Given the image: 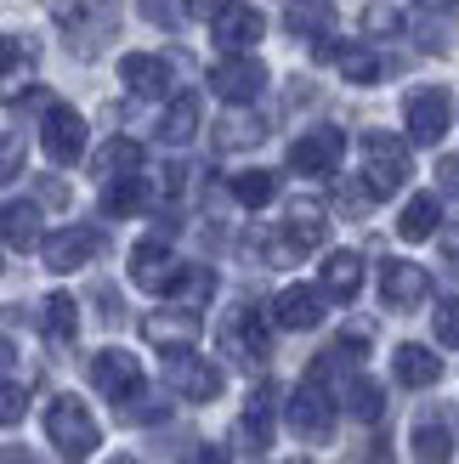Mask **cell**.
<instances>
[{
	"mask_svg": "<svg viewBox=\"0 0 459 464\" xmlns=\"http://www.w3.org/2000/svg\"><path fill=\"white\" fill-rule=\"evenodd\" d=\"M142 17L153 29H176V23H188V0H142Z\"/></svg>",
	"mask_w": 459,
	"mask_h": 464,
	"instance_id": "cell-41",
	"label": "cell"
},
{
	"mask_svg": "<svg viewBox=\"0 0 459 464\" xmlns=\"http://www.w3.org/2000/svg\"><path fill=\"white\" fill-rule=\"evenodd\" d=\"M40 204H0V244H12V249H40Z\"/></svg>",
	"mask_w": 459,
	"mask_h": 464,
	"instance_id": "cell-24",
	"label": "cell"
},
{
	"mask_svg": "<svg viewBox=\"0 0 459 464\" xmlns=\"http://www.w3.org/2000/svg\"><path fill=\"white\" fill-rule=\"evenodd\" d=\"M165 385L176 391L181 402H216L221 385H227V374H221L210 357H199L193 345H188V352H165Z\"/></svg>",
	"mask_w": 459,
	"mask_h": 464,
	"instance_id": "cell-7",
	"label": "cell"
},
{
	"mask_svg": "<svg viewBox=\"0 0 459 464\" xmlns=\"http://www.w3.org/2000/svg\"><path fill=\"white\" fill-rule=\"evenodd\" d=\"M199 334H204L199 306H165V312H148L142 317V340L159 345V352H188Z\"/></svg>",
	"mask_w": 459,
	"mask_h": 464,
	"instance_id": "cell-17",
	"label": "cell"
},
{
	"mask_svg": "<svg viewBox=\"0 0 459 464\" xmlns=\"http://www.w3.org/2000/svg\"><path fill=\"white\" fill-rule=\"evenodd\" d=\"M40 148L52 165H80L85 159V120L68 102H45V120H40Z\"/></svg>",
	"mask_w": 459,
	"mask_h": 464,
	"instance_id": "cell-11",
	"label": "cell"
},
{
	"mask_svg": "<svg viewBox=\"0 0 459 464\" xmlns=\"http://www.w3.org/2000/svg\"><path fill=\"white\" fill-rule=\"evenodd\" d=\"M415 12H437V17H454L459 0H415Z\"/></svg>",
	"mask_w": 459,
	"mask_h": 464,
	"instance_id": "cell-44",
	"label": "cell"
},
{
	"mask_svg": "<svg viewBox=\"0 0 459 464\" xmlns=\"http://www.w3.org/2000/svg\"><path fill=\"white\" fill-rule=\"evenodd\" d=\"M347 413H352V420H363V425H375L380 420V413H386V391L375 385V380H347Z\"/></svg>",
	"mask_w": 459,
	"mask_h": 464,
	"instance_id": "cell-35",
	"label": "cell"
},
{
	"mask_svg": "<svg viewBox=\"0 0 459 464\" xmlns=\"http://www.w3.org/2000/svg\"><path fill=\"white\" fill-rule=\"evenodd\" d=\"M34 68V40L23 34H0V97H17L23 80Z\"/></svg>",
	"mask_w": 459,
	"mask_h": 464,
	"instance_id": "cell-25",
	"label": "cell"
},
{
	"mask_svg": "<svg viewBox=\"0 0 459 464\" xmlns=\"http://www.w3.org/2000/svg\"><path fill=\"white\" fill-rule=\"evenodd\" d=\"M324 238H329V221L317 216V210H289L261 238V261L267 266H301L312 249H324Z\"/></svg>",
	"mask_w": 459,
	"mask_h": 464,
	"instance_id": "cell-4",
	"label": "cell"
},
{
	"mask_svg": "<svg viewBox=\"0 0 459 464\" xmlns=\"http://www.w3.org/2000/svg\"><path fill=\"white\" fill-rule=\"evenodd\" d=\"M415 176V159H408V142L392 130H363V188L375 198H392L397 188H408Z\"/></svg>",
	"mask_w": 459,
	"mask_h": 464,
	"instance_id": "cell-3",
	"label": "cell"
},
{
	"mask_svg": "<svg viewBox=\"0 0 459 464\" xmlns=\"http://www.w3.org/2000/svg\"><path fill=\"white\" fill-rule=\"evenodd\" d=\"M289 464H312V459H289Z\"/></svg>",
	"mask_w": 459,
	"mask_h": 464,
	"instance_id": "cell-49",
	"label": "cell"
},
{
	"mask_svg": "<svg viewBox=\"0 0 459 464\" xmlns=\"http://www.w3.org/2000/svg\"><path fill=\"white\" fill-rule=\"evenodd\" d=\"M403 125H408V142H425V148H437L448 125H454V97L443 85H420V91H408V102H403Z\"/></svg>",
	"mask_w": 459,
	"mask_h": 464,
	"instance_id": "cell-8",
	"label": "cell"
},
{
	"mask_svg": "<svg viewBox=\"0 0 459 464\" xmlns=\"http://www.w3.org/2000/svg\"><path fill=\"white\" fill-rule=\"evenodd\" d=\"M153 204V188H148V176L136 170V176H113V181H103V216H142Z\"/></svg>",
	"mask_w": 459,
	"mask_h": 464,
	"instance_id": "cell-22",
	"label": "cell"
},
{
	"mask_svg": "<svg viewBox=\"0 0 459 464\" xmlns=\"http://www.w3.org/2000/svg\"><path fill=\"white\" fill-rule=\"evenodd\" d=\"M221 352L233 357L239 368H249V374H256V368L272 357V334H267V312L256 306V300H239L233 312L221 317Z\"/></svg>",
	"mask_w": 459,
	"mask_h": 464,
	"instance_id": "cell-5",
	"label": "cell"
},
{
	"mask_svg": "<svg viewBox=\"0 0 459 464\" xmlns=\"http://www.w3.org/2000/svg\"><path fill=\"white\" fill-rule=\"evenodd\" d=\"M272 402H278V391H272V385H256V391H249V402H244L239 430H244V442L256 448V453L272 442Z\"/></svg>",
	"mask_w": 459,
	"mask_h": 464,
	"instance_id": "cell-27",
	"label": "cell"
},
{
	"mask_svg": "<svg viewBox=\"0 0 459 464\" xmlns=\"http://www.w3.org/2000/svg\"><path fill=\"white\" fill-rule=\"evenodd\" d=\"M23 153H29V148H23V136L17 130H0V188H12V181L23 176Z\"/></svg>",
	"mask_w": 459,
	"mask_h": 464,
	"instance_id": "cell-38",
	"label": "cell"
},
{
	"mask_svg": "<svg viewBox=\"0 0 459 464\" xmlns=\"http://www.w3.org/2000/svg\"><path fill=\"white\" fill-rule=\"evenodd\" d=\"M45 436H52V448L63 453V464H85L103 448V430H97V420H91V408L80 397H52L45 402Z\"/></svg>",
	"mask_w": 459,
	"mask_h": 464,
	"instance_id": "cell-2",
	"label": "cell"
},
{
	"mask_svg": "<svg viewBox=\"0 0 459 464\" xmlns=\"http://www.w3.org/2000/svg\"><path fill=\"white\" fill-rule=\"evenodd\" d=\"M193 136H199V97L181 91V97H171L165 113H159V142H165V148H188Z\"/></svg>",
	"mask_w": 459,
	"mask_h": 464,
	"instance_id": "cell-23",
	"label": "cell"
},
{
	"mask_svg": "<svg viewBox=\"0 0 459 464\" xmlns=\"http://www.w3.org/2000/svg\"><path fill=\"white\" fill-rule=\"evenodd\" d=\"M324 306L329 300L317 295V284H289V289H278V300H272V323H278V329H317V323H324Z\"/></svg>",
	"mask_w": 459,
	"mask_h": 464,
	"instance_id": "cell-19",
	"label": "cell"
},
{
	"mask_svg": "<svg viewBox=\"0 0 459 464\" xmlns=\"http://www.w3.org/2000/svg\"><path fill=\"white\" fill-rule=\"evenodd\" d=\"M267 34V17L256 6H239V0H227V6L210 12V40L221 45V52H256Z\"/></svg>",
	"mask_w": 459,
	"mask_h": 464,
	"instance_id": "cell-15",
	"label": "cell"
},
{
	"mask_svg": "<svg viewBox=\"0 0 459 464\" xmlns=\"http://www.w3.org/2000/svg\"><path fill=\"white\" fill-rule=\"evenodd\" d=\"M176 277H181V261H176V249H171L165 238H142V244L131 249V284H136V289L171 295Z\"/></svg>",
	"mask_w": 459,
	"mask_h": 464,
	"instance_id": "cell-14",
	"label": "cell"
},
{
	"mask_svg": "<svg viewBox=\"0 0 459 464\" xmlns=\"http://www.w3.org/2000/svg\"><path fill=\"white\" fill-rule=\"evenodd\" d=\"M437 340L443 345H459V295H448L437 306Z\"/></svg>",
	"mask_w": 459,
	"mask_h": 464,
	"instance_id": "cell-42",
	"label": "cell"
},
{
	"mask_svg": "<svg viewBox=\"0 0 459 464\" xmlns=\"http://www.w3.org/2000/svg\"><path fill=\"white\" fill-rule=\"evenodd\" d=\"M136 170H142V148H136L131 136H113V142H103V153L91 159V176H97V181L136 176Z\"/></svg>",
	"mask_w": 459,
	"mask_h": 464,
	"instance_id": "cell-29",
	"label": "cell"
},
{
	"mask_svg": "<svg viewBox=\"0 0 459 464\" xmlns=\"http://www.w3.org/2000/svg\"><path fill=\"white\" fill-rule=\"evenodd\" d=\"M233 198L244 204V210H261V204L278 198V176L272 170H239L233 176Z\"/></svg>",
	"mask_w": 459,
	"mask_h": 464,
	"instance_id": "cell-34",
	"label": "cell"
},
{
	"mask_svg": "<svg viewBox=\"0 0 459 464\" xmlns=\"http://www.w3.org/2000/svg\"><path fill=\"white\" fill-rule=\"evenodd\" d=\"M437 188H443V193H459V153L437 159Z\"/></svg>",
	"mask_w": 459,
	"mask_h": 464,
	"instance_id": "cell-43",
	"label": "cell"
},
{
	"mask_svg": "<svg viewBox=\"0 0 459 464\" xmlns=\"http://www.w3.org/2000/svg\"><path fill=\"white\" fill-rule=\"evenodd\" d=\"M392 374H397V385H408V391H425V385H437L443 380V357L431 352V345H397V357H392Z\"/></svg>",
	"mask_w": 459,
	"mask_h": 464,
	"instance_id": "cell-21",
	"label": "cell"
},
{
	"mask_svg": "<svg viewBox=\"0 0 459 464\" xmlns=\"http://www.w3.org/2000/svg\"><path fill=\"white\" fill-rule=\"evenodd\" d=\"M23 413H29V391L12 385V380H0V430H12Z\"/></svg>",
	"mask_w": 459,
	"mask_h": 464,
	"instance_id": "cell-40",
	"label": "cell"
},
{
	"mask_svg": "<svg viewBox=\"0 0 459 464\" xmlns=\"http://www.w3.org/2000/svg\"><path fill=\"white\" fill-rule=\"evenodd\" d=\"M363 289V255L357 249H335L324 261V277H317V295L335 300V306H352Z\"/></svg>",
	"mask_w": 459,
	"mask_h": 464,
	"instance_id": "cell-20",
	"label": "cell"
},
{
	"mask_svg": "<svg viewBox=\"0 0 459 464\" xmlns=\"http://www.w3.org/2000/svg\"><path fill=\"white\" fill-rule=\"evenodd\" d=\"M216 6H227V0H188V17H204V23H210Z\"/></svg>",
	"mask_w": 459,
	"mask_h": 464,
	"instance_id": "cell-46",
	"label": "cell"
},
{
	"mask_svg": "<svg viewBox=\"0 0 459 464\" xmlns=\"http://www.w3.org/2000/svg\"><path fill=\"white\" fill-rule=\"evenodd\" d=\"M91 385H97L113 408H125V413H131L136 402H142V391H148L142 362H136L131 352H120V345H108V352L91 357Z\"/></svg>",
	"mask_w": 459,
	"mask_h": 464,
	"instance_id": "cell-6",
	"label": "cell"
},
{
	"mask_svg": "<svg viewBox=\"0 0 459 464\" xmlns=\"http://www.w3.org/2000/svg\"><path fill=\"white\" fill-rule=\"evenodd\" d=\"M415 40H420V52H448L454 45V17L415 12Z\"/></svg>",
	"mask_w": 459,
	"mask_h": 464,
	"instance_id": "cell-36",
	"label": "cell"
},
{
	"mask_svg": "<svg viewBox=\"0 0 459 464\" xmlns=\"http://www.w3.org/2000/svg\"><path fill=\"white\" fill-rule=\"evenodd\" d=\"M431 295V272L420 261H386L380 266V300L386 312H420Z\"/></svg>",
	"mask_w": 459,
	"mask_h": 464,
	"instance_id": "cell-16",
	"label": "cell"
},
{
	"mask_svg": "<svg viewBox=\"0 0 459 464\" xmlns=\"http://www.w3.org/2000/svg\"><path fill=\"white\" fill-rule=\"evenodd\" d=\"M363 34H369V40H397V34H403V12L386 6V0L363 6Z\"/></svg>",
	"mask_w": 459,
	"mask_h": 464,
	"instance_id": "cell-37",
	"label": "cell"
},
{
	"mask_svg": "<svg viewBox=\"0 0 459 464\" xmlns=\"http://www.w3.org/2000/svg\"><path fill=\"white\" fill-rule=\"evenodd\" d=\"M335 63H340V74H347L352 85H380L386 74H392V63H386L380 52H369V45H340Z\"/></svg>",
	"mask_w": 459,
	"mask_h": 464,
	"instance_id": "cell-30",
	"label": "cell"
},
{
	"mask_svg": "<svg viewBox=\"0 0 459 464\" xmlns=\"http://www.w3.org/2000/svg\"><path fill=\"white\" fill-rule=\"evenodd\" d=\"M97 249H103V232L97 227H57L52 238H40V261H45V272H80V266H91L97 261Z\"/></svg>",
	"mask_w": 459,
	"mask_h": 464,
	"instance_id": "cell-12",
	"label": "cell"
},
{
	"mask_svg": "<svg viewBox=\"0 0 459 464\" xmlns=\"http://www.w3.org/2000/svg\"><path fill=\"white\" fill-rule=\"evenodd\" d=\"M261 136H267V120H256V113H227V120L210 130V142L221 153H239V148H256Z\"/></svg>",
	"mask_w": 459,
	"mask_h": 464,
	"instance_id": "cell-32",
	"label": "cell"
},
{
	"mask_svg": "<svg viewBox=\"0 0 459 464\" xmlns=\"http://www.w3.org/2000/svg\"><path fill=\"white\" fill-rule=\"evenodd\" d=\"M210 91L221 102H233V108H249L267 91V68L256 52H227L216 68H210Z\"/></svg>",
	"mask_w": 459,
	"mask_h": 464,
	"instance_id": "cell-9",
	"label": "cell"
},
{
	"mask_svg": "<svg viewBox=\"0 0 459 464\" xmlns=\"http://www.w3.org/2000/svg\"><path fill=\"white\" fill-rule=\"evenodd\" d=\"M347 159V136L335 125H317V130H301L289 142V170L295 176H335V165Z\"/></svg>",
	"mask_w": 459,
	"mask_h": 464,
	"instance_id": "cell-13",
	"label": "cell"
},
{
	"mask_svg": "<svg viewBox=\"0 0 459 464\" xmlns=\"http://www.w3.org/2000/svg\"><path fill=\"white\" fill-rule=\"evenodd\" d=\"M210 289H216V272H210V266H181V277H176L171 295H188V306H199Z\"/></svg>",
	"mask_w": 459,
	"mask_h": 464,
	"instance_id": "cell-39",
	"label": "cell"
},
{
	"mask_svg": "<svg viewBox=\"0 0 459 464\" xmlns=\"http://www.w3.org/2000/svg\"><path fill=\"white\" fill-rule=\"evenodd\" d=\"M415 459L420 464H448L454 459V436H448V425L437 420V413L415 420Z\"/></svg>",
	"mask_w": 459,
	"mask_h": 464,
	"instance_id": "cell-33",
	"label": "cell"
},
{
	"mask_svg": "<svg viewBox=\"0 0 459 464\" xmlns=\"http://www.w3.org/2000/svg\"><path fill=\"white\" fill-rule=\"evenodd\" d=\"M437 227H443V204H437V193H415V198L403 204V216H397V232H403L408 244H425Z\"/></svg>",
	"mask_w": 459,
	"mask_h": 464,
	"instance_id": "cell-28",
	"label": "cell"
},
{
	"mask_svg": "<svg viewBox=\"0 0 459 464\" xmlns=\"http://www.w3.org/2000/svg\"><path fill=\"white\" fill-rule=\"evenodd\" d=\"M52 23L74 57H103L120 34V0H52Z\"/></svg>",
	"mask_w": 459,
	"mask_h": 464,
	"instance_id": "cell-1",
	"label": "cell"
},
{
	"mask_svg": "<svg viewBox=\"0 0 459 464\" xmlns=\"http://www.w3.org/2000/svg\"><path fill=\"white\" fill-rule=\"evenodd\" d=\"M120 80H125V91H131V97H148V102H159V97L171 91V80H176V57L131 52V57H120Z\"/></svg>",
	"mask_w": 459,
	"mask_h": 464,
	"instance_id": "cell-18",
	"label": "cell"
},
{
	"mask_svg": "<svg viewBox=\"0 0 459 464\" xmlns=\"http://www.w3.org/2000/svg\"><path fill=\"white\" fill-rule=\"evenodd\" d=\"M289 430L301 442H329L335 436V397L324 391V380H307L289 391Z\"/></svg>",
	"mask_w": 459,
	"mask_h": 464,
	"instance_id": "cell-10",
	"label": "cell"
},
{
	"mask_svg": "<svg viewBox=\"0 0 459 464\" xmlns=\"http://www.w3.org/2000/svg\"><path fill=\"white\" fill-rule=\"evenodd\" d=\"M284 23L301 40H329V29H335V0H289V12H284Z\"/></svg>",
	"mask_w": 459,
	"mask_h": 464,
	"instance_id": "cell-26",
	"label": "cell"
},
{
	"mask_svg": "<svg viewBox=\"0 0 459 464\" xmlns=\"http://www.w3.org/2000/svg\"><path fill=\"white\" fill-rule=\"evenodd\" d=\"M0 362H12V345L6 340H0Z\"/></svg>",
	"mask_w": 459,
	"mask_h": 464,
	"instance_id": "cell-47",
	"label": "cell"
},
{
	"mask_svg": "<svg viewBox=\"0 0 459 464\" xmlns=\"http://www.w3.org/2000/svg\"><path fill=\"white\" fill-rule=\"evenodd\" d=\"M113 464H142V459H131V453H125V459H113Z\"/></svg>",
	"mask_w": 459,
	"mask_h": 464,
	"instance_id": "cell-48",
	"label": "cell"
},
{
	"mask_svg": "<svg viewBox=\"0 0 459 464\" xmlns=\"http://www.w3.org/2000/svg\"><path fill=\"white\" fill-rule=\"evenodd\" d=\"M181 464H227V453H221V448H193Z\"/></svg>",
	"mask_w": 459,
	"mask_h": 464,
	"instance_id": "cell-45",
	"label": "cell"
},
{
	"mask_svg": "<svg viewBox=\"0 0 459 464\" xmlns=\"http://www.w3.org/2000/svg\"><path fill=\"white\" fill-rule=\"evenodd\" d=\"M40 329L52 345H68L80 329V306H74V295H45V306H40Z\"/></svg>",
	"mask_w": 459,
	"mask_h": 464,
	"instance_id": "cell-31",
	"label": "cell"
}]
</instances>
